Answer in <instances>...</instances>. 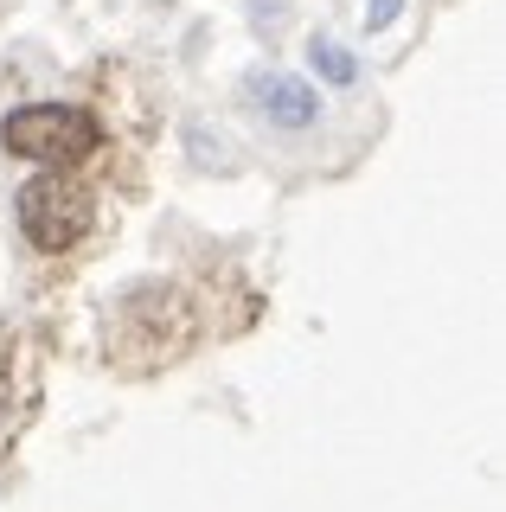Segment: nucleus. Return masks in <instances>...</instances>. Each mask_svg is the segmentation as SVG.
<instances>
[{"instance_id": "nucleus-1", "label": "nucleus", "mask_w": 506, "mask_h": 512, "mask_svg": "<svg viewBox=\"0 0 506 512\" xmlns=\"http://www.w3.org/2000/svg\"><path fill=\"white\" fill-rule=\"evenodd\" d=\"M193 346V308L161 282H135L109 308V359L122 372H154Z\"/></svg>"}, {"instance_id": "nucleus-2", "label": "nucleus", "mask_w": 506, "mask_h": 512, "mask_svg": "<svg viewBox=\"0 0 506 512\" xmlns=\"http://www.w3.org/2000/svg\"><path fill=\"white\" fill-rule=\"evenodd\" d=\"M0 148L20 154V160L65 167V160H90L103 148V122L77 103H26L0 122Z\"/></svg>"}, {"instance_id": "nucleus-6", "label": "nucleus", "mask_w": 506, "mask_h": 512, "mask_svg": "<svg viewBox=\"0 0 506 512\" xmlns=\"http://www.w3.org/2000/svg\"><path fill=\"white\" fill-rule=\"evenodd\" d=\"M398 13H404V0H366V26H372V32H385Z\"/></svg>"}, {"instance_id": "nucleus-3", "label": "nucleus", "mask_w": 506, "mask_h": 512, "mask_svg": "<svg viewBox=\"0 0 506 512\" xmlns=\"http://www.w3.org/2000/svg\"><path fill=\"white\" fill-rule=\"evenodd\" d=\"M90 218H97V205H90V192L65 180V173H39V180L20 186V231L33 250H71L77 237L90 231Z\"/></svg>"}, {"instance_id": "nucleus-4", "label": "nucleus", "mask_w": 506, "mask_h": 512, "mask_svg": "<svg viewBox=\"0 0 506 512\" xmlns=\"http://www.w3.org/2000/svg\"><path fill=\"white\" fill-rule=\"evenodd\" d=\"M244 96L257 103V116L276 122V128H314V116H321V96H314L302 77H289V71H250Z\"/></svg>"}, {"instance_id": "nucleus-5", "label": "nucleus", "mask_w": 506, "mask_h": 512, "mask_svg": "<svg viewBox=\"0 0 506 512\" xmlns=\"http://www.w3.org/2000/svg\"><path fill=\"white\" fill-rule=\"evenodd\" d=\"M308 58H314V71H321L327 84H340V90H353V84H359V58L346 52L340 39H314V45H308Z\"/></svg>"}]
</instances>
